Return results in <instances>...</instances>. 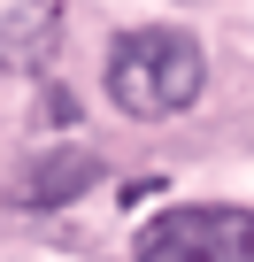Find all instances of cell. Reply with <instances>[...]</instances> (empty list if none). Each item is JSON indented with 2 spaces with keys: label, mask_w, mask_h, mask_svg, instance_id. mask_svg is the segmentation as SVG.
Listing matches in <instances>:
<instances>
[{
  "label": "cell",
  "mask_w": 254,
  "mask_h": 262,
  "mask_svg": "<svg viewBox=\"0 0 254 262\" xmlns=\"http://www.w3.org/2000/svg\"><path fill=\"white\" fill-rule=\"evenodd\" d=\"M139 262H254V208L231 201H185L139 224Z\"/></svg>",
  "instance_id": "cell-2"
},
{
  "label": "cell",
  "mask_w": 254,
  "mask_h": 262,
  "mask_svg": "<svg viewBox=\"0 0 254 262\" xmlns=\"http://www.w3.org/2000/svg\"><path fill=\"white\" fill-rule=\"evenodd\" d=\"M62 54V8L54 0H0V70L39 77Z\"/></svg>",
  "instance_id": "cell-4"
},
{
  "label": "cell",
  "mask_w": 254,
  "mask_h": 262,
  "mask_svg": "<svg viewBox=\"0 0 254 262\" xmlns=\"http://www.w3.org/2000/svg\"><path fill=\"white\" fill-rule=\"evenodd\" d=\"M93 185H100V155H93V147H47V155H31V162L16 170L8 201H16V208H70V201H85Z\"/></svg>",
  "instance_id": "cell-3"
},
{
  "label": "cell",
  "mask_w": 254,
  "mask_h": 262,
  "mask_svg": "<svg viewBox=\"0 0 254 262\" xmlns=\"http://www.w3.org/2000/svg\"><path fill=\"white\" fill-rule=\"evenodd\" d=\"M70 116H77V100H70V93L54 85V93H47V123H70Z\"/></svg>",
  "instance_id": "cell-5"
},
{
  "label": "cell",
  "mask_w": 254,
  "mask_h": 262,
  "mask_svg": "<svg viewBox=\"0 0 254 262\" xmlns=\"http://www.w3.org/2000/svg\"><path fill=\"white\" fill-rule=\"evenodd\" d=\"M100 85H108V100L131 116V123H170V116H185V108L200 100V85H208V54H200L193 31H177V24H147V31H123V39L108 47Z\"/></svg>",
  "instance_id": "cell-1"
}]
</instances>
